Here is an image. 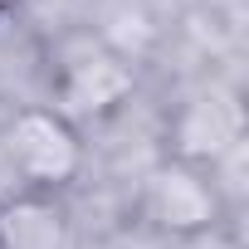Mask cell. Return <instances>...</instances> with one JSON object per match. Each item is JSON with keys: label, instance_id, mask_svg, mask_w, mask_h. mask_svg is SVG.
Wrapping results in <instances>:
<instances>
[{"label": "cell", "instance_id": "cell-1", "mask_svg": "<svg viewBox=\"0 0 249 249\" xmlns=\"http://www.w3.org/2000/svg\"><path fill=\"white\" fill-rule=\"evenodd\" d=\"M5 157L35 186H64L83 166V147H78V132L69 127V117L44 112V107L20 112L5 127Z\"/></svg>", "mask_w": 249, "mask_h": 249}, {"label": "cell", "instance_id": "cell-2", "mask_svg": "<svg viewBox=\"0 0 249 249\" xmlns=\"http://www.w3.org/2000/svg\"><path fill=\"white\" fill-rule=\"evenodd\" d=\"M176 157L181 161H220L225 152L239 147L244 137V107L234 93L225 88H210L200 98H191L181 112H176Z\"/></svg>", "mask_w": 249, "mask_h": 249}, {"label": "cell", "instance_id": "cell-3", "mask_svg": "<svg viewBox=\"0 0 249 249\" xmlns=\"http://www.w3.org/2000/svg\"><path fill=\"white\" fill-rule=\"evenodd\" d=\"M132 93V69L107 49H83L59 73V107L73 117H103Z\"/></svg>", "mask_w": 249, "mask_h": 249}, {"label": "cell", "instance_id": "cell-4", "mask_svg": "<svg viewBox=\"0 0 249 249\" xmlns=\"http://www.w3.org/2000/svg\"><path fill=\"white\" fill-rule=\"evenodd\" d=\"M147 215L171 234H196L215 220V191L186 161H166L147 181Z\"/></svg>", "mask_w": 249, "mask_h": 249}, {"label": "cell", "instance_id": "cell-5", "mask_svg": "<svg viewBox=\"0 0 249 249\" xmlns=\"http://www.w3.org/2000/svg\"><path fill=\"white\" fill-rule=\"evenodd\" d=\"M0 249H69V220L44 196H15L0 205Z\"/></svg>", "mask_w": 249, "mask_h": 249}]
</instances>
